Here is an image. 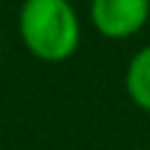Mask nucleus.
<instances>
[{
  "label": "nucleus",
  "mask_w": 150,
  "mask_h": 150,
  "mask_svg": "<svg viewBox=\"0 0 150 150\" xmlns=\"http://www.w3.org/2000/svg\"><path fill=\"white\" fill-rule=\"evenodd\" d=\"M18 30L25 48L45 63H63L80 45V20L70 0H25Z\"/></svg>",
  "instance_id": "nucleus-1"
},
{
  "label": "nucleus",
  "mask_w": 150,
  "mask_h": 150,
  "mask_svg": "<svg viewBox=\"0 0 150 150\" xmlns=\"http://www.w3.org/2000/svg\"><path fill=\"white\" fill-rule=\"evenodd\" d=\"M93 28L108 40H128L150 20V0H90Z\"/></svg>",
  "instance_id": "nucleus-2"
},
{
  "label": "nucleus",
  "mask_w": 150,
  "mask_h": 150,
  "mask_svg": "<svg viewBox=\"0 0 150 150\" xmlns=\"http://www.w3.org/2000/svg\"><path fill=\"white\" fill-rule=\"evenodd\" d=\"M125 90L140 110L150 112V45L140 48L130 58L125 70Z\"/></svg>",
  "instance_id": "nucleus-3"
},
{
  "label": "nucleus",
  "mask_w": 150,
  "mask_h": 150,
  "mask_svg": "<svg viewBox=\"0 0 150 150\" xmlns=\"http://www.w3.org/2000/svg\"><path fill=\"white\" fill-rule=\"evenodd\" d=\"M70 3H73V0H70Z\"/></svg>",
  "instance_id": "nucleus-4"
}]
</instances>
